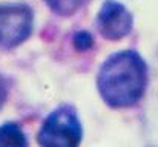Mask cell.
Returning <instances> with one entry per match:
<instances>
[{
    "mask_svg": "<svg viewBox=\"0 0 158 147\" xmlns=\"http://www.w3.org/2000/svg\"><path fill=\"white\" fill-rule=\"evenodd\" d=\"M45 2L49 6V9L54 11L55 14L69 17V15L75 14L88 0H45Z\"/></svg>",
    "mask_w": 158,
    "mask_h": 147,
    "instance_id": "8992f818",
    "label": "cell"
},
{
    "mask_svg": "<svg viewBox=\"0 0 158 147\" xmlns=\"http://www.w3.org/2000/svg\"><path fill=\"white\" fill-rule=\"evenodd\" d=\"M72 43H74V48L77 49V51L85 52V51L92 49V46H94V37L88 31H78V32L74 34Z\"/></svg>",
    "mask_w": 158,
    "mask_h": 147,
    "instance_id": "52a82bcc",
    "label": "cell"
},
{
    "mask_svg": "<svg viewBox=\"0 0 158 147\" xmlns=\"http://www.w3.org/2000/svg\"><path fill=\"white\" fill-rule=\"evenodd\" d=\"M95 26L103 39L117 42L132 31L134 17L123 3L117 0H106L98 9Z\"/></svg>",
    "mask_w": 158,
    "mask_h": 147,
    "instance_id": "277c9868",
    "label": "cell"
},
{
    "mask_svg": "<svg viewBox=\"0 0 158 147\" xmlns=\"http://www.w3.org/2000/svg\"><path fill=\"white\" fill-rule=\"evenodd\" d=\"M81 137L83 127L77 110L64 104L46 116L37 133V143L43 147H74L80 144Z\"/></svg>",
    "mask_w": 158,
    "mask_h": 147,
    "instance_id": "7a4b0ae2",
    "label": "cell"
},
{
    "mask_svg": "<svg viewBox=\"0 0 158 147\" xmlns=\"http://www.w3.org/2000/svg\"><path fill=\"white\" fill-rule=\"evenodd\" d=\"M28 144V138L17 123H5L0 126V146L23 147Z\"/></svg>",
    "mask_w": 158,
    "mask_h": 147,
    "instance_id": "5b68a950",
    "label": "cell"
},
{
    "mask_svg": "<svg viewBox=\"0 0 158 147\" xmlns=\"http://www.w3.org/2000/svg\"><path fill=\"white\" fill-rule=\"evenodd\" d=\"M6 97H8V83H6V80L0 75V107L5 104Z\"/></svg>",
    "mask_w": 158,
    "mask_h": 147,
    "instance_id": "ba28073f",
    "label": "cell"
},
{
    "mask_svg": "<svg viewBox=\"0 0 158 147\" xmlns=\"http://www.w3.org/2000/svg\"><path fill=\"white\" fill-rule=\"evenodd\" d=\"M34 29V11L26 3L0 5V48L14 49L25 43Z\"/></svg>",
    "mask_w": 158,
    "mask_h": 147,
    "instance_id": "3957f363",
    "label": "cell"
},
{
    "mask_svg": "<svg viewBox=\"0 0 158 147\" xmlns=\"http://www.w3.org/2000/svg\"><path fill=\"white\" fill-rule=\"evenodd\" d=\"M148 83V64L132 49L107 57L97 74L98 94L112 109H126L137 104L144 95Z\"/></svg>",
    "mask_w": 158,
    "mask_h": 147,
    "instance_id": "6da1fadb",
    "label": "cell"
}]
</instances>
